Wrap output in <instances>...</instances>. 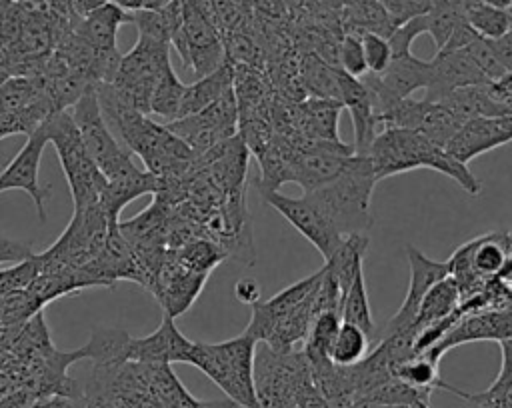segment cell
<instances>
[{
    "mask_svg": "<svg viewBox=\"0 0 512 408\" xmlns=\"http://www.w3.org/2000/svg\"><path fill=\"white\" fill-rule=\"evenodd\" d=\"M362 46H364V56L368 64L370 74H380L388 68L392 62V48L388 36L376 34V32H362Z\"/></svg>",
    "mask_w": 512,
    "mask_h": 408,
    "instance_id": "42",
    "label": "cell"
},
{
    "mask_svg": "<svg viewBox=\"0 0 512 408\" xmlns=\"http://www.w3.org/2000/svg\"><path fill=\"white\" fill-rule=\"evenodd\" d=\"M42 128L46 130L48 140L54 144L62 172L68 180L74 208L98 204L106 178L90 156L72 114L68 110L54 112L42 124Z\"/></svg>",
    "mask_w": 512,
    "mask_h": 408,
    "instance_id": "6",
    "label": "cell"
},
{
    "mask_svg": "<svg viewBox=\"0 0 512 408\" xmlns=\"http://www.w3.org/2000/svg\"><path fill=\"white\" fill-rule=\"evenodd\" d=\"M340 318L342 322H350L356 324L358 328H362L370 340H378V330L370 312V302H368V292H366V282H364V270H360L354 278V282L350 284L348 292L342 298V306H340Z\"/></svg>",
    "mask_w": 512,
    "mask_h": 408,
    "instance_id": "36",
    "label": "cell"
},
{
    "mask_svg": "<svg viewBox=\"0 0 512 408\" xmlns=\"http://www.w3.org/2000/svg\"><path fill=\"white\" fill-rule=\"evenodd\" d=\"M234 86V66L224 60L216 70L206 76H200L198 82L186 86L178 118L204 110L206 106L214 104L220 96H224Z\"/></svg>",
    "mask_w": 512,
    "mask_h": 408,
    "instance_id": "28",
    "label": "cell"
},
{
    "mask_svg": "<svg viewBox=\"0 0 512 408\" xmlns=\"http://www.w3.org/2000/svg\"><path fill=\"white\" fill-rule=\"evenodd\" d=\"M258 340L248 332L224 342H194L190 364L200 368L232 402L260 408L254 390V352Z\"/></svg>",
    "mask_w": 512,
    "mask_h": 408,
    "instance_id": "5",
    "label": "cell"
},
{
    "mask_svg": "<svg viewBox=\"0 0 512 408\" xmlns=\"http://www.w3.org/2000/svg\"><path fill=\"white\" fill-rule=\"evenodd\" d=\"M168 42L138 34L134 48L122 54L112 88L134 108L150 116V100L162 74L172 68Z\"/></svg>",
    "mask_w": 512,
    "mask_h": 408,
    "instance_id": "8",
    "label": "cell"
},
{
    "mask_svg": "<svg viewBox=\"0 0 512 408\" xmlns=\"http://www.w3.org/2000/svg\"><path fill=\"white\" fill-rule=\"evenodd\" d=\"M110 0H66V8H68V16L72 22L86 18L90 12H94L96 8L104 6Z\"/></svg>",
    "mask_w": 512,
    "mask_h": 408,
    "instance_id": "46",
    "label": "cell"
},
{
    "mask_svg": "<svg viewBox=\"0 0 512 408\" xmlns=\"http://www.w3.org/2000/svg\"><path fill=\"white\" fill-rule=\"evenodd\" d=\"M320 280H322V268L312 276H306L290 284L288 288L280 290L276 296L254 304L250 324L246 326L244 332L254 336L258 342H264L280 320H284L290 312H294L300 304H304L314 294Z\"/></svg>",
    "mask_w": 512,
    "mask_h": 408,
    "instance_id": "22",
    "label": "cell"
},
{
    "mask_svg": "<svg viewBox=\"0 0 512 408\" xmlns=\"http://www.w3.org/2000/svg\"><path fill=\"white\" fill-rule=\"evenodd\" d=\"M8 78H10V74H8L6 70H2V68H0V86H2V84H4Z\"/></svg>",
    "mask_w": 512,
    "mask_h": 408,
    "instance_id": "57",
    "label": "cell"
},
{
    "mask_svg": "<svg viewBox=\"0 0 512 408\" xmlns=\"http://www.w3.org/2000/svg\"><path fill=\"white\" fill-rule=\"evenodd\" d=\"M488 42H490L496 58L508 68V72H512V30H508L504 36L488 40Z\"/></svg>",
    "mask_w": 512,
    "mask_h": 408,
    "instance_id": "45",
    "label": "cell"
},
{
    "mask_svg": "<svg viewBox=\"0 0 512 408\" xmlns=\"http://www.w3.org/2000/svg\"><path fill=\"white\" fill-rule=\"evenodd\" d=\"M234 296L238 302L246 304V306H254L260 302V296H262V286L256 278L252 276H246V278H240L236 284H234Z\"/></svg>",
    "mask_w": 512,
    "mask_h": 408,
    "instance_id": "44",
    "label": "cell"
},
{
    "mask_svg": "<svg viewBox=\"0 0 512 408\" xmlns=\"http://www.w3.org/2000/svg\"><path fill=\"white\" fill-rule=\"evenodd\" d=\"M254 390L260 408H298L318 388L304 350H276L266 342L254 352Z\"/></svg>",
    "mask_w": 512,
    "mask_h": 408,
    "instance_id": "4",
    "label": "cell"
},
{
    "mask_svg": "<svg viewBox=\"0 0 512 408\" xmlns=\"http://www.w3.org/2000/svg\"><path fill=\"white\" fill-rule=\"evenodd\" d=\"M500 350H502V366L494 382H508L512 380V338L500 340Z\"/></svg>",
    "mask_w": 512,
    "mask_h": 408,
    "instance_id": "48",
    "label": "cell"
},
{
    "mask_svg": "<svg viewBox=\"0 0 512 408\" xmlns=\"http://www.w3.org/2000/svg\"><path fill=\"white\" fill-rule=\"evenodd\" d=\"M368 156L378 180L416 168H428L452 178L470 196H476L482 190L480 180L466 164L456 160L444 146H438L416 130L386 126L372 140Z\"/></svg>",
    "mask_w": 512,
    "mask_h": 408,
    "instance_id": "2",
    "label": "cell"
},
{
    "mask_svg": "<svg viewBox=\"0 0 512 408\" xmlns=\"http://www.w3.org/2000/svg\"><path fill=\"white\" fill-rule=\"evenodd\" d=\"M236 406L238 404L232 402L230 398H226V400H198V398H194L190 404H186L182 408H236Z\"/></svg>",
    "mask_w": 512,
    "mask_h": 408,
    "instance_id": "51",
    "label": "cell"
},
{
    "mask_svg": "<svg viewBox=\"0 0 512 408\" xmlns=\"http://www.w3.org/2000/svg\"><path fill=\"white\" fill-rule=\"evenodd\" d=\"M206 280L208 274L190 270L176 258L174 250L168 248L148 290L156 296L164 314L176 318L194 304Z\"/></svg>",
    "mask_w": 512,
    "mask_h": 408,
    "instance_id": "17",
    "label": "cell"
},
{
    "mask_svg": "<svg viewBox=\"0 0 512 408\" xmlns=\"http://www.w3.org/2000/svg\"><path fill=\"white\" fill-rule=\"evenodd\" d=\"M368 244H370L368 232L346 234V236H342L336 250L324 260L326 270L330 272V276L338 282V286L342 290V298L348 292L350 284L354 282L356 274L362 270V262H364Z\"/></svg>",
    "mask_w": 512,
    "mask_h": 408,
    "instance_id": "29",
    "label": "cell"
},
{
    "mask_svg": "<svg viewBox=\"0 0 512 408\" xmlns=\"http://www.w3.org/2000/svg\"><path fill=\"white\" fill-rule=\"evenodd\" d=\"M466 52L470 54V58L474 60V64L480 68V72L490 80L496 82L500 78H504L508 74V68L496 58L490 42L482 36H478L476 40H472L466 46Z\"/></svg>",
    "mask_w": 512,
    "mask_h": 408,
    "instance_id": "41",
    "label": "cell"
},
{
    "mask_svg": "<svg viewBox=\"0 0 512 408\" xmlns=\"http://www.w3.org/2000/svg\"><path fill=\"white\" fill-rule=\"evenodd\" d=\"M192 350H194V342L188 340L178 330L172 316L164 314L160 326L152 334L130 340L126 358L132 362H148V364H172V362L190 364Z\"/></svg>",
    "mask_w": 512,
    "mask_h": 408,
    "instance_id": "23",
    "label": "cell"
},
{
    "mask_svg": "<svg viewBox=\"0 0 512 408\" xmlns=\"http://www.w3.org/2000/svg\"><path fill=\"white\" fill-rule=\"evenodd\" d=\"M184 90H186V84H182L180 78L176 76V72L172 68H168L152 92L150 114L162 116L166 122L176 120L178 112H180V102H182Z\"/></svg>",
    "mask_w": 512,
    "mask_h": 408,
    "instance_id": "39",
    "label": "cell"
},
{
    "mask_svg": "<svg viewBox=\"0 0 512 408\" xmlns=\"http://www.w3.org/2000/svg\"><path fill=\"white\" fill-rule=\"evenodd\" d=\"M182 40L176 48L180 60L196 76H206L224 60V40L216 24L202 12L198 0H180Z\"/></svg>",
    "mask_w": 512,
    "mask_h": 408,
    "instance_id": "11",
    "label": "cell"
},
{
    "mask_svg": "<svg viewBox=\"0 0 512 408\" xmlns=\"http://www.w3.org/2000/svg\"><path fill=\"white\" fill-rule=\"evenodd\" d=\"M336 68L322 60L316 52H308L298 62V76L304 90L318 98H338V82H336Z\"/></svg>",
    "mask_w": 512,
    "mask_h": 408,
    "instance_id": "34",
    "label": "cell"
},
{
    "mask_svg": "<svg viewBox=\"0 0 512 408\" xmlns=\"http://www.w3.org/2000/svg\"><path fill=\"white\" fill-rule=\"evenodd\" d=\"M68 112L72 114L80 136L90 152V156L94 158V162L98 164L100 172L104 174L106 182H116V180H124L130 178L134 174L140 172V168H136V164L130 158V150L124 148V144H120L114 136V132L110 130L100 102H98V92L96 86L88 88L76 102L72 108H68Z\"/></svg>",
    "mask_w": 512,
    "mask_h": 408,
    "instance_id": "7",
    "label": "cell"
},
{
    "mask_svg": "<svg viewBox=\"0 0 512 408\" xmlns=\"http://www.w3.org/2000/svg\"><path fill=\"white\" fill-rule=\"evenodd\" d=\"M508 338H512V306L496 308V310H482V312L464 316L450 332H446V336L438 344H434L432 348H428L422 354L440 362L444 352H448L460 344L486 342V340L500 342V340H508Z\"/></svg>",
    "mask_w": 512,
    "mask_h": 408,
    "instance_id": "19",
    "label": "cell"
},
{
    "mask_svg": "<svg viewBox=\"0 0 512 408\" xmlns=\"http://www.w3.org/2000/svg\"><path fill=\"white\" fill-rule=\"evenodd\" d=\"M464 20L474 28L482 38L494 40L504 36L510 30L508 10L496 8L484 0H460Z\"/></svg>",
    "mask_w": 512,
    "mask_h": 408,
    "instance_id": "35",
    "label": "cell"
},
{
    "mask_svg": "<svg viewBox=\"0 0 512 408\" xmlns=\"http://www.w3.org/2000/svg\"><path fill=\"white\" fill-rule=\"evenodd\" d=\"M32 254H34V252L30 250L28 244L14 242V240H8V238L0 236V268H2V266L18 264V262L30 258Z\"/></svg>",
    "mask_w": 512,
    "mask_h": 408,
    "instance_id": "43",
    "label": "cell"
},
{
    "mask_svg": "<svg viewBox=\"0 0 512 408\" xmlns=\"http://www.w3.org/2000/svg\"><path fill=\"white\" fill-rule=\"evenodd\" d=\"M430 76H432L430 60L416 58L410 52L402 56H392V62L380 74L368 72L364 78V84L370 88L376 102V114L380 116L400 100L408 98L414 90L426 88L430 84Z\"/></svg>",
    "mask_w": 512,
    "mask_h": 408,
    "instance_id": "14",
    "label": "cell"
},
{
    "mask_svg": "<svg viewBox=\"0 0 512 408\" xmlns=\"http://www.w3.org/2000/svg\"><path fill=\"white\" fill-rule=\"evenodd\" d=\"M80 270L96 288H112L118 280H132L142 286L140 262L118 226L110 232L100 254Z\"/></svg>",
    "mask_w": 512,
    "mask_h": 408,
    "instance_id": "21",
    "label": "cell"
},
{
    "mask_svg": "<svg viewBox=\"0 0 512 408\" xmlns=\"http://www.w3.org/2000/svg\"><path fill=\"white\" fill-rule=\"evenodd\" d=\"M336 82H338V98L344 104V108H348L352 118L354 150L358 154H368V148L378 134L376 132L378 114H376L374 96L370 88L364 84V80L354 78L340 68H336Z\"/></svg>",
    "mask_w": 512,
    "mask_h": 408,
    "instance_id": "24",
    "label": "cell"
},
{
    "mask_svg": "<svg viewBox=\"0 0 512 408\" xmlns=\"http://www.w3.org/2000/svg\"><path fill=\"white\" fill-rule=\"evenodd\" d=\"M96 92L110 130L120 136L124 148L144 162L146 170L160 178H176L194 164L196 154L182 138L128 104L110 82L98 84Z\"/></svg>",
    "mask_w": 512,
    "mask_h": 408,
    "instance_id": "1",
    "label": "cell"
},
{
    "mask_svg": "<svg viewBox=\"0 0 512 408\" xmlns=\"http://www.w3.org/2000/svg\"><path fill=\"white\" fill-rule=\"evenodd\" d=\"M462 302V296H460V288L456 284V280L448 274L446 278L438 280L428 292L426 296L422 298L420 302V308H418V314L410 326V330L406 332H412L416 338L422 330L438 324L440 320H444L446 316H450L458 304Z\"/></svg>",
    "mask_w": 512,
    "mask_h": 408,
    "instance_id": "27",
    "label": "cell"
},
{
    "mask_svg": "<svg viewBox=\"0 0 512 408\" xmlns=\"http://www.w3.org/2000/svg\"><path fill=\"white\" fill-rule=\"evenodd\" d=\"M132 22V12L116 2H106L104 6L90 12L86 18L72 22L74 32L90 44L96 52H118L116 34L122 24Z\"/></svg>",
    "mask_w": 512,
    "mask_h": 408,
    "instance_id": "26",
    "label": "cell"
},
{
    "mask_svg": "<svg viewBox=\"0 0 512 408\" xmlns=\"http://www.w3.org/2000/svg\"><path fill=\"white\" fill-rule=\"evenodd\" d=\"M116 226L118 222H112L100 204L74 208L60 238L48 250L40 252V258L66 268H82L100 254Z\"/></svg>",
    "mask_w": 512,
    "mask_h": 408,
    "instance_id": "9",
    "label": "cell"
},
{
    "mask_svg": "<svg viewBox=\"0 0 512 408\" xmlns=\"http://www.w3.org/2000/svg\"><path fill=\"white\" fill-rule=\"evenodd\" d=\"M440 102L444 106H448L464 122L472 120V118H480V116H504V114H510L494 98L490 82L458 88V90L446 94Z\"/></svg>",
    "mask_w": 512,
    "mask_h": 408,
    "instance_id": "30",
    "label": "cell"
},
{
    "mask_svg": "<svg viewBox=\"0 0 512 408\" xmlns=\"http://www.w3.org/2000/svg\"><path fill=\"white\" fill-rule=\"evenodd\" d=\"M508 142H512V114L480 116L466 120L446 144V150L462 164H468L472 158Z\"/></svg>",
    "mask_w": 512,
    "mask_h": 408,
    "instance_id": "20",
    "label": "cell"
},
{
    "mask_svg": "<svg viewBox=\"0 0 512 408\" xmlns=\"http://www.w3.org/2000/svg\"><path fill=\"white\" fill-rule=\"evenodd\" d=\"M262 200L272 206L280 216H284L326 260L342 240V234L334 230V226L324 218V214L316 208V204L302 194L300 198H292L280 194L278 190L262 192Z\"/></svg>",
    "mask_w": 512,
    "mask_h": 408,
    "instance_id": "15",
    "label": "cell"
},
{
    "mask_svg": "<svg viewBox=\"0 0 512 408\" xmlns=\"http://www.w3.org/2000/svg\"><path fill=\"white\" fill-rule=\"evenodd\" d=\"M484 2H488V4H492L496 8H502V10H508L512 6V0H484Z\"/></svg>",
    "mask_w": 512,
    "mask_h": 408,
    "instance_id": "53",
    "label": "cell"
},
{
    "mask_svg": "<svg viewBox=\"0 0 512 408\" xmlns=\"http://www.w3.org/2000/svg\"><path fill=\"white\" fill-rule=\"evenodd\" d=\"M344 24L350 26L352 34L376 32L390 36L398 22L382 0H352L344 10Z\"/></svg>",
    "mask_w": 512,
    "mask_h": 408,
    "instance_id": "31",
    "label": "cell"
},
{
    "mask_svg": "<svg viewBox=\"0 0 512 408\" xmlns=\"http://www.w3.org/2000/svg\"><path fill=\"white\" fill-rule=\"evenodd\" d=\"M172 250L184 266L202 274H210L224 258H228L226 250L216 240L206 236H196L186 244H182L180 248H172Z\"/></svg>",
    "mask_w": 512,
    "mask_h": 408,
    "instance_id": "38",
    "label": "cell"
},
{
    "mask_svg": "<svg viewBox=\"0 0 512 408\" xmlns=\"http://www.w3.org/2000/svg\"><path fill=\"white\" fill-rule=\"evenodd\" d=\"M48 134L40 126L34 134L28 136L26 144L18 150V154L6 164L0 172V192L6 190H24L30 194L36 214L40 222H46V200L50 198V188L40 186V158L44 146L48 144Z\"/></svg>",
    "mask_w": 512,
    "mask_h": 408,
    "instance_id": "18",
    "label": "cell"
},
{
    "mask_svg": "<svg viewBox=\"0 0 512 408\" xmlns=\"http://www.w3.org/2000/svg\"><path fill=\"white\" fill-rule=\"evenodd\" d=\"M132 336H128L124 330L98 326L92 330L90 340L80 346L84 358L92 360L94 364H122L128 358V346Z\"/></svg>",
    "mask_w": 512,
    "mask_h": 408,
    "instance_id": "33",
    "label": "cell"
},
{
    "mask_svg": "<svg viewBox=\"0 0 512 408\" xmlns=\"http://www.w3.org/2000/svg\"><path fill=\"white\" fill-rule=\"evenodd\" d=\"M362 408H432L426 402H418V404H368Z\"/></svg>",
    "mask_w": 512,
    "mask_h": 408,
    "instance_id": "52",
    "label": "cell"
},
{
    "mask_svg": "<svg viewBox=\"0 0 512 408\" xmlns=\"http://www.w3.org/2000/svg\"><path fill=\"white\" fill-rule=\"evenodd\" d=\"M496 282L500 284V288L506 292L510 304H512V256L506 260L504 268L500 270V274L496 276Z\"/></svg>",
    "mask_w": 512,
    "mask_h": 408,
    "instance_id": "50",
    "label": "cell"
},
{
    "mask_svg": "<svg viewBox=\"0 0 512 408\" xmlns=\"http://www.w3.org/2000/svg\"><path fill=\"white\" fill-rule=\"evenodd\" d=\"M510 256L506 232H486L456 248L448 262L450 276L456 280L462 300L484 290L500 274Z\"/></svg>",
    "mask_w": 512,
    "mask_h": 408,
    "instance_id": "10",
    "label": "cell"
},
{
    "mask_svg": "<svg viewBox=\"0 0 512 408\" xmlns=\"http://www.w3.org/2000/svg\"><path fill=\"white\" fill-rule=\"evenodd\" d=\"M430 64H432V76H430V84L424 88L426 92L424 98L432 102H440L446 94L458 88L490 82L474 64L466 48L452 50V52L438 50L430 60Z\"/></svg>",
    "mask_w": 512,
    "mask_h": 408,
    "instance_id": "25",
    "label": "cell"
},
{
    "mask_svg": "<svg viewBox=\"0 0 512 408\" xmlns=\"http://www.w3.org/2000/svg\"><path fill=\"white\" fill-rule=\"evenodd\" d=\"M338 68L354 78H362L368 74V64H366L360 34L346 32L338 42Z\"/></svg>",
    "mask_w": 512,
    "mask_h": 408,
    "instance_id": "40",
    "label": "cell"
},
{
    "mask_svg": "<svg viewBox=\"0 0 512 408\" xmlns=\"http://www.w3.org/2000/svg\"><path fill=\"white\" fill-rule=\"evenodd\" d=\"M14 2H16V0H0V16H2L4 12H8V10L14 6Z\"/></svg>",
    "mask_w": 512,
    "mask_h": 408,
    "instance_id": "54",
    "label": "cell"
},
{
    "mask_svg": "<svg viewBox=\"0 0 512 408\" xmlns=\"http://www.w3.org/2000/svg\"><path fill=\"white\" fill-rule=\"evenodd\" d=\"M494 98L506 108V112L512 114V72H508L504 78L490 82Z\"/></svg>",
    "mask_w": 512,
    "mask_h": 408,
    "instance_id": "47",
    "label": "cell"
},
{
    "mask_svg": "<svg viewBox=\"0 0 512 408\" xmlns=\"http://www.w3.org/2000/svg\"><path fill=\"white\" fill-rule=\"evenodd\" d=\"M406 258L410 266V280H408V290L406 296L398 308V312L386 322L382 336L396 334V332H406L410 330L420 302L426 296V292L442 278L450 274V262L448 260H432L424 252L416 250L412 244H406ZM378 338V340H380Z\"/></svg>",
    "mask_w": 512,
    "mask_h": 408,
    "instance_id": "16",
    "label": "cell"
},
{
    "mask_svg": "<svg viewBox=\"0 0 512 408\" xmlns=\"http://www.w3.org/2000/svg\"><path fill=\"white\" fill-rule=\"evenodd\" d=\"M378 124L396 126L416 130L428 136L438 146H444L452 140V136L460 130L464 120L456 116L448 106L442 102L432 100H412L410 96L394 104L390 110L378 116Z\"/></svg>",
    "mask_w": 512,
    "mask_h": 408,
    "instance_id": "13",
    "label": "cell"
},
{
    "mask_svg": "<svg viewBox=\"0 0 512 408\" xmlns=\"http://www.w3.org/2000/svg\"><path fill=\"white\" fill-rule=\"evenodd\" d=\"M438 364H440L438 360H432L426 354H414V356L398 362L392 368V376L402 380L404 384H408L412 388L422 390V392H430L432 394L436 388H442V390H448V392L456 394L458 388L450 386L448 382H444L440 378Z\"/></svg>",
    "mask_w": 512,
    "mask_h": 408,
    "instance_id": "32",
    "label": "cell"
},
{
    "mask_svg": "<svg viewBox=\"0 0 512 408\" xmlns=\"http://www.w3.org/2000/svg\"><path fill=\"white\" fill-rule=\"evenodd\" d=\"M166 126L182 138L196 156L204 154L218 142L232 138L238 134V100L234 86L204 110L170 120Z\"/></svg>",
    "mask_w": 512,
    "mask_h": 408,
    "instance_id": "12",
    "label": "cell"
},
{
    "mask_svg": "<svg viewBox=\"0 0 512 408\" xmlns=\"http://www.w3.org/2000/svg\"><path fill=\"white\" fill-rule=\"evenodd\" d=\"M6 136H10V130H8V126L0 120V140H2V138H6Z\"/></svg>",
    "mask_w": 512,
    "mask_h": 408,
    "instance_id": "56",
    "label": "cell"
},
{
    "mask_svg": "<svg viewBox=\"0 0 512 408\" xmlns=\"http://www.w3.org/2000/svg\"><path fill=\"white\" fill-rule=\"evenodd\" d=\"M28 408H48V402H46V398H40L34 404H30Z\"/></svg>",
    "mask_w": 512,
    "mask_h": 408,
    "instance_id": "55",
    "label": "cell"
},
{
    "mask_svg": "<svg viewBox=\"0 0 512 408\" xmlns=\"http://www.w3.org/2000/svg\"><path fill=\"white\" fill-rule=\"evenodd\" d=\"M48 408H92L84 392L80 396H48Z\"/></svg>",
    "mask_w": 512,
    "mask_h": 408,
    "instance_id": "49",
    "label": "cell"
},
{
    "mask_svg": "<svg viewBox=\"0 0 512 408\" xmlns=\"http://www.w3.org/2000/svg\"><path fill=\"white\" fill-rule=\"evenodd\" d=\"M378 178L368 154L354 152L344 170L328 184L304 192L342 236L368 232L372 226L370 198Z\"/></svg>",
    "mask_w": 512,
    "mask_h": 408,
    "instance_id": "3",
    "label": "cell"
},
{
    "mask_svg": "<svg viewBox=\"0 0 512 408\" xmlns=\"http://www.w3.org/2000/svg\"><path fill=\"white\" fill-rule=\"evenodd\" d=\"M370 342V336L362 328L350 322H342L330 344L328 356L336 366H352L368 354Z\"/></svg>",
    "mask_w": 512,
    "mask_h": 408,
    "instance_id": "37",
    "label": "cell"
},
{
    "mask_svg": "<svg viewBox=\"0 0 512 408\" xmlns=\"http://www.w3.org/2000/svg\"><path fill=\"white\" fill-rule=\"evenodd\" d=\"M506 240H508V246H510V252H512V228L506 230Z\"/></svg>",
    "mask_w": 512,
    "mask_h": 408,
    "instance_id": "58",
    "label": "cell"
}]
</instances>
